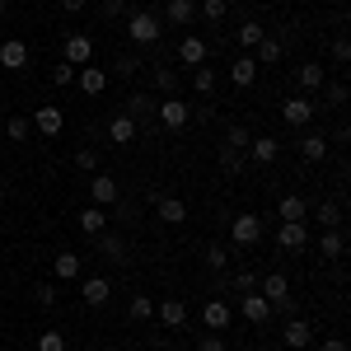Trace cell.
Masks as SVG:
<instances>
[{"instance_id": "cell-55", "label": "cell", "mask_w": 351, "mask_h": 351, "mask_svg": "<svg viewBox=\"0 0 351 351\" xmlns=\"http://www.w3.org/2000/svg\"><path fill=\"white\" fill-rule=\"evenodd\" d=\"M84 351H94V347H84Z\"/></svg>"}, {"instance_id": "cell-3", "label": "cell", "mask_w": 351, "mask_h": 351, "mask_svg": "<svg viewBox=\"0 0 351 351\" xmlns=\"http://www.w3.org/2000/svg\"><path fill=\"white\" fill-rule=\"evenodd\" d=\"M230 243H234V248H258V243H263V220L253 216V211L234 216L230 220Z\"/></svg>"}, {"instance_id": "cell-6", "label": "cell", "mask_w": 351, "mask_h": 351, "mask_svg": "<svg viewBox=\"0 0 351 351\" xmlns=\"http://www.w3.org/2000/svg\"><path fill=\"white\" fill-rule=\"evenodd\" d=\"M281 117H286V127H300V132H304V127L314 122V104H309L304 94H295V99L281 104Z\"/></svg>"}, {"instance_id": "cell-16", "label": "cell", "mask_w": 351, "mask_h": 351, "mask_svg": "<svg viewBox=\"0 0 351 351\" xmlns=\"http://www.w3.org/2000/svg\"><path fill=\"white\" fill-rule=\"evenodd\" d=\"M52 276L56 281H80V253H66V248H61L52 258Z\"/></svg>"}, {"instance_id": "cell-42", "label": "cell", "mask_w": 351, "mask_h": 351, "mask_svg": "<svg viewBox=\"0 0 351 351\" xmlns=\"http://www.w3.org/2000/svg\"><path fill=\"white\" fill-rule=\"evenodd\" d=\"M132 319H136V324H150V319H155V304H150L145 295H136L132 300Z\"/></svg>"}, {"instance_id": "cell-17", "label": "cell", "mask_w": 351, "mask_h": 351, "mask_svg": "<svg viewBox=\"0 0 351 351\" xmlns=\"http://www.w3.org/2000/svg\"><path fill=\"white\" fill-rule=\"evenodd\" d=\"M202 324L211 328V332L230 328V304H225V300H206V304H202Z\"/></svg>"}, {"instance_id": "cell-20", "label": "cell", "mask_w": 351, "mask_h": 351, "mask_svg": "<svg viewBox=\"0 0 351 351\" xmlns=\"http://www.w3.org/2000/svg\"><path fill=\"white\" fill-rule=\"evenodd\" d=\"M80 230L94 239V234H104L108 230V206H84L80 211Z\"/></svg>"}, {"instance_id": "cell-12", "label": "cell", "mask_w": 351, "mask_h": 351, "mask_svg": "<svg viewBox=\"0 0 351 351\" xmlns=\"http://www.w3.org/2000/svg\"><path fill=\"white\" fill-rule=\"evenodd\" d=\"M61 61H66V66H89V61H94V43H89L84 33H71V38H66V56H61Z\"/></svg>"}, {"instance_id": "cell-28", "label": "cell", "mask_w": 351, "mask_h": 351, "mask_svg": "<svg viewBox=\"0 0 351 351\" xmlns=\"http://www.w3.org/2000/svg\"><path fill=\"white\" fill-rule=\"evenodd\" d=\"M281 56H286V43H281V38H263V43H258V56H253V61H258V66H276V61H281Z\"/></svg>"}, {"instance_id": "cell-25", "label": "cell", "mask_w": 351, "mask_h": 351, "mask_svg": "<svg viewBox=\"0 0 351 351\" xmlns=\"http://www.w3.org/2000/svg\"><path fill=\"white\" fill-rule=\"evenodd\" d=\"M309 342H314V328L304 324V319H291V324H286V347H291V351H304Z\"/></svg>"}, {"instance_id": "cell-33", "label": "cell", "mask_w": 351, "mask_h": 351, "mask_svg": "<svg viewBox=\"0 0 351 351\" xmlns=\"http://www.w3.org/2000/svg\"><path fill=\"white\" fill-rule=\"evenodd\" d=\"M295 75H300V89H324V66L319 61H304Z\"/></svg>"}, {"instance_id": "cell-13", "label": "cell", "mask_w": 351, "mask_h": 351, "mask_svg": "<svg viewBox=\"0 0 351 351\" xmlns=\"http://www.w3.org/2000/svg\"><path fill=\"white\" fill-rule=\"evenodd\" d=\"M33 127H38L43 136H61V127H66V112L56 108V104H43V108H38V117H33Z\"/></svg>"}, {"instance_id": "cell-36", "label": "cell", "mask_w": 351, "mask_h": 351, "mask_svg": "<svg viewBox=\"0 0 351 351\" xmlns=\"http://www.w3.org/2000/svg\"><path fill=\"white\" fill-rule=\"evenodd\" d=\"M202 258H206V267H211V271L230 267V248H225V243H206V253H202Z\"/></svg>"}, {"instance_id": "cell-54", "label": "cell", "mask_w": 351, "mask_h": 351, "mask_svg": "<svg viewBox=\"0 0 351 351\" xmlns=\"http://www.w3.org/2000/svg\"><path fill=\"white\" fill-rule=\"evenodd\" d=\"M5 10H10V0H0V19H5Z\"/></svg>"}, {"instance_id": "cell-30", "label": "cell", "mask_w": 351, "mask_h": 351, "mask_svg": "<svg viewBox=\"0 0 351 351\" xmlns=\"http://www.w3.org/2000/svg\"><path fill=\"white\" fill-rule=\"evenodd\" d=\"M276 216H281V220H304V216H309V206H304V197L286 192V197H281V206H276Z\"/></svg>"}, {"instance_id": "cell-19", "label": "cell", "mask_w": 351, "mask_h": 351, "mask_svg": "<svg viewBox=\"0 0 351 351\" xmlns=\"http://www.w3.org/2000/svg\"><path fill=\"white\" fill-rule=\"evenodd\" d=\"M248 155L258 164H271L281 155V141H276V136H253V141H248Z\"/></svg>"}, {"instance_id": "cell-11", "label": "cell", "mask_w": 351, "mask_h": 351, "mask_svg": "<svg viewBox=\"0 0 351 351\" xmlns=\"http://www.w3.org/2000/svg\"><path fill=\"white\" fill-rule=\"evenodd\" d=\"M94 239H99V258H104V263H112V267L127 263V239H122V234H108V230H104V234H94Z\"/></svg>"}, {"instance_id": "cell-4", "label": "cell", "mask_w": 351, "mask_h": 351, "mask_svg": "<svg viewBox=\"0 0 351 351\" xmlns=\"http://www.w3.org/2000/svg\"><path fill=\"white\" fill-rule=\"evenodd\" d=\"M155 122L160 127H169V132H183L192 122V108L178 99V94H169V99H160V112H155Z\"/></svg>"}, {"instance_id": "cell-45", "label": "cell", "mask_w": 351, "mask_h": 351, "mask_svg": "<svg viewBox=\"0 0 351 351\" xmlns=\"http://www.w3.org/2000/svg\"><path fill=\"white\" fill-rule=\"evenodd\" d=\"M5 132H10V141H24V136L33 132V122H28V117H10V122H5Z\"/></svg>"}, {"instance_id": "cell-26", "label": "cell", "mask_w": 351, "mask_h": 351, "mask_svg": "<svg viewBox=\"0 0 351 351\" xmlns=\"http://www.w3.org/2000/svg\"><path fill=\"white\" fill-rule=\"evenodd\" d=\"M155 211H160L164 225H183V220H188V206H183L178 197H160V202H155Z\"/></svg>"}, {"instance_id": "cell-23", "label": "cell", "mask_w": 351, "mask_h": 351, "mask_svg": "<svg viewBox=\"0 0 351 351\" xmlns=\"http://www.w3.org/2000/svg\"><path fill=\"white\" fill-rule=\"evenodd\" d=\"M230 80L239 84V89H248V84L258 80V61H253V52H243L234 66H230Z\"/></svg>"}, {"instance_id": "cell-22", "label": "cell", "mask_w": 351, "mask_h": 351, "mask_svg": "<svg viewBox=\"0 0 351 351\" xmlns=\"http://www.w3.org/2000/svg\"><path fill=\"white\" fill-rule=\"evenodd\" d=\"M300 155H304L309 164H319L328 155V136L324 132H304V136H300Z\"/></svg>"}, {"instance_id": "cell-40", "label": "cell", "mask_w": 351, "mask_h": 351, "mask_svg": "<svg viewBox=\"0 0 351 351\" xmlns=\"http://www.w3.org/2000/svg\"><path fill=\"white\" fill-rule=\"evenodd\" d=\"M248 127H225V150H248Z\"/></svg>"}, {"instance_id": "cell-47", "label": "cell", "mask_w": 351, "mask_h": 351, "mask_svg": "<svg viewBox=\"0 0 351 351\" xmlns=\"http://www.w3.org/2000/svg\"><path fill=\"white\" fill-rule=\"evenodd\" d=\"M71 80H75V66H66V61H61V66L52 71V84H61V89H66Z\"/></svg>"}, {"instance_id": "cell-48", "label": "cell", "mask_w": 351, "mask_h": 351, "mask_svg": "<svg viewBox=\"0 0 351 351\" xmlns=\"http://www.w3.org/2000/svg\"><path fill=\"white\" fill-rule=\"evenodd\" d=\"M332 61H337V66H347V61H351V43H347V38L332 43Z\"/></svg>"}, {"instance_id": "cell-52", "label": "cell", "mask_w": 351, "mask_h": 351, "mask_svg": "<svg viewBox=\"0 0 351 351\" xmlns=\"http://www.w3.org/2000/svg\"><path fill=\"white\" fill-rule=\"evenodd\" d=\"M84 5H89V0H61V10H66V14H84Z\"/></svg>"}, {"instance_id": "cell-39", "label": "cell", "mask_w": 351, "mask_h": 351, "mask_svg": "<svg viewBox=\"0 0 351 351\" xmlns=\"http://www.w3.org/2000/svg\"><path fill=\"white\" fill-rule=\"evenodd\" d=\"M136 66H141V61H136L132 52H122L117 61H112V71H108V75H117V80H132V75H136Z\"/></svg>"}, {"instance_id": "cell-8", "label": "cell", "mask_w": 351, "mask_h": 351, "mask_svg": "<svg viewBox=\"0 0 351 351\" xmlns=\"http://www.w3.org/2000/svg\"><path fill=\"white\" fill-rule=\"evenodd\" d=\"M89 197H94V206H117L122 188H117V178H108V173H94L89 178Z\"/></svg>"}, {"instance_id": "cell-46", "label": "cell", "mask_w": 351, "mask_h": 351, "mask_svg": "<svg viewBox=\"0 0 351 351\" xmlns=\"http://www.w3.org/2000/svg\"><path fill=\"white\" fill-rule=\"evenodd\" d=\"M75 164H80L84 173H99V155H94L89 145H84V150H75Z\"/></svg>"}, {"instance_id": "cell-7", "label": "cell", "mask_w": 351, "mask_h": 351, "mask_svg": "<svg viewBox=\"0 0 351 351\" xmlns=\"http://www.w3.org/2000/svg\"><path fill=\"white\" fill-rule=\"evenodd\" d=\"M276 243H281V253H300V248L309 243V230H304V220H281V230H276Z\"/></svg>"}, {"instance_id": "cell-32", "label": "cell", "mask_w": 351, "mask_h": 351, "mask_svg": "<svg viewBox=\"0 0 351 351\" xmlns=\"http://www.w3.org/2000/svg\"><path fill=\"white\" fill-rule=\"evenodd\" d=\"M192 89H197L202 99H211V94H216V71H211V66H197V71H192Z\"/></svg>"}, {"instance_id": "cell-31", "label": "cell", "mask_w": 351, "mask_h": 351, "mask_svg": "<svg viewBox=\"0 0 351 351\" xmlns=\"http://www.w3.org/2000/svg\"><path fill=\"white\" fill-rule=\"evenodd\" d=\"M263 38H267V28H263V24H253V19H248V24H243L239 33H234V43H239L243 52H253V47H258Z\"/></svg>"}, {"instance_id": "cell-29", "label": "cell", "mask_w": 351, "mask_h": 351, "mask_svg": "<svg viewBox=\"0 0 351 351\" xmlns=\"http://www.w3.org/2000/svg\"><path fill=\"white\" fill-rule=\"evenodd\" d=\"M178 61H183V66H202V61H206V43H202V38H183V43H178Z\"/></svg>"}, {"instance_id": "cell-49", "label": "cell", "mask_w": 351, "mask_h": 351, "mask_svg": "<svg viewBox=\"0 0 351 351\" xmlns=\"http://www.w3.org/2000/svg\"><path fill=\"white\" fill-rule=\"evenodd\" d=\"M328 104H332V108H342V104H347V84H342V80L328 84Z\"/></svg>"}, {"instance_id": "cell-15", "label": "cell", "mask_w": 351, "mask_h": 351, "mask_svg": "<svg viewBox=\"0 0 351 351\" xmlns=\"http://www.w3.org/2000/svg\"><path fill=\"white\" fill-rule=\"evenodd\" d=\"M155 319H160L164 328H183L188 324V304H183V300H164V304H155Z\"/></svg>"}, {"instance_id": "cell-53", "label": "cell", "mask_w": 351, "mask_h": 351, "mask_svg": "<svg viewBox=\"0 0 351 351\" xmlns=\"http://www.w3.org/2000/svg\"><path fill=\"white\" fill-rule=\"evenodd\" d=\"M324 351H347V342L342 337H324Z\"/></svg>"}, {"instance_id": "cell-43", "label": "cell", "mask_w": 351, "mask_h": 351, "mask_svg": "<svg viewBox=\"0 0 351 351\" xmlns=\"http://www.w3.org/2000/svg\"><path fill=\"white\" fill-rule=\"evenodd\" d=\"M33 300H38L43 309H52V304H56V286H52V281H38V286H33Z\"/></svg>"}, {"instance_id": "cell-5", "label": "cell", "mask_w": 351, "mask_h": 351, "mask_svg": "<svg viewBox=\"0 0 351 351\" xmlns=\"http://www.w3.org/2000/svg\"><path fill=\"white\" fill-rule=\"evenodd\" d=\"M155 112H160V99H150V94H141V89L127 99V117H132L136 127H150V122H155Z\"/></svg>"}, {"instance_id": "cell-1", "label": "cell", "mask_w": 351, "mask_h": 351, "mask_svg": "<svg viewBox=\"0 0 351 351\" xmlns=\"http://www.w3.org/2000/svg\"><path fill=\"white\" fill-rule=\"evenodd\" d=\"M258 295L271 304V314H291L295 309V295H291V281L281 276V271H271V276H258Z\"/></svg>"}, {"instance_id": "cell-24", "label": "cell", "mask_w": 351, "mask_h": 351, "mask_svg": "<svg viewBox=\"0 0 351 351\" xmlns=\"http://www.w3.org/2000/svg\"><path fill=\"white\" fill-rule=\"evenodd\" d=\"M136 132H141V127H136V122L127 117V112H117V117L108 122V141H117V145H132V141H136Z\"/></svg>"}, {"instance_id": "cell-50", "label": "cell", "mask_w": 351, "mask_h": 351, "mask_svg": "<svg viewBox=\"0 0 351 351\" xmlns=\"http://www.w3.org/2000/svg\"><path fill=\"white\" fill-rule=\"evenodd\" d=\"M197 351H225V337H220V332H206V337L197 342Z\"/></svg>"}, {"instance_id": "cell-41", "label": "cell", "mask_w": 351, "mask_h": 351, "mask_svg": "<svg viewBox=\"0 0 351 351\" xmlns=\"http://www.w3.org/2000/svg\"><path fill=\"white\" fill-rule=\"evenodd\" d=\"M230 291H239V295H253V291H258V276H253V271H234V276H230Z\"/></svg>"}, {"instance_id": "cell-37", "label": "cell", "mask_w": 351, "mask_h": 351, "mask_svg": "<svg viewBox=\"0 0 351 351\" xmlns=\"http://www.w3.org/2000/svg\"><path fill=\"white\" fill-rule=\"evenodd\" d=\"M197 14H202L206 24H220V19L230 14V5H225V0H202V5H197Z\"/></svg>"}, {"instance_id": "cell-14", "label": "cell", "mask_w": 351, "mask_h": 351, "mask_svg": "<svg viewBox=\"0 0 351 351\" xmlns=\"http://www.w3.org/2000/svg\"><path fill=\"white\" fill-rule=\"evenodd\" d=\"M239 314H243V319H248V324H253V328H263V324H267V319H271V304H267V300H263V295H258V291H253V295H243Z\"/></svg>"}, {"instance_id": "cell-34", "label": "cell", "mask_w": 351, "mask_h": 351, "mask_svg": "<svg viewBox=\"0 0 351 351\" xmlns=\"http://www.w3.org/2000/svg\"><path fill=\"white\" fill-rule=\"evenodd\" d=\"M314 216H319L324 230H337V225H342V202H319V211H314Z\"/></svg>"}, {"instance_id": "cell-18", "label": "cell", "mask_w": 351, "mask_h": 351, "mask_svg": "<svg viewBox=\"0 0 351 351\" xmlns=\"http://www.w3.org/2000/svg\"><path fill=\"white\" fill-rule=\"evenodd\" d=\"M164 19L173 28H188L197 19V0H169V10H164Z\"/></svg>"}, {"instance_id": "cell-35", "label": "cell", "mask_w": 351, "mask_h": 351, "mask_svg": "<svg viewBox=\"0 0 351 351\" xmlns=\"http://www.w3.org/2000/svg\"><path fill=\"white\" fill-rule=\"evenodd\" d=\"M342 248H347L342 230H324V239H319V253H324V258H342Z\"/></svg>"}, {"instance_id": "cell-9", "label": "cell", "mask_w": 351, "mask_h": 351, "mask_svg": "<svg viewBox=\"0 0 351 351\" xmlns=\"http://www.w3.org/2000/svg\"><path fill=\"white\" fill-rule=\"evenodd\" d=\"M80 300H84V304H94V309L108 304V300H112V281H108V276H84V281H80Z\"/></svg>"}, {"instance_id": "cell-21", "label": "cell", "mask_w": 351, "mask_h": 351, "mask_svg": "<svg viewBox=\"0 0 351 351\" xmlns=\"http://www.w3.org/2000/svg\"><path fill=\"white\" fill-rule=\"evenodd\" d=\"M0 66H10V71H24V66H28V47L19 43V38L0 43Z\"/></svg>"}, {"instance_id": "cell-2", "label": "cell", "mask_w": 351, "mask_h": 351, "mask_svg": "<svg viewBox=\"0 0 351 351\" xmlns=\"http://www.w3.org/2000/svg\"><path fill=\"white\" fill-rule=\"evenodd\" d=\"M127 38H132L136 47L160 43V14H150V10H132V14H127Z\"/></svg>"}, {"instance_id": "cell-10", "label": "cell", "mask_w": 351, "mask_h": 351, "mask_svg": "<svg viewBox=\"0 0 351 351\" xmlns=\"http://www.w3.org/2000/svg\"><path fill=\"white\" fill-rule=\"evenodd\" d=\"M75 80H80V89L89 99H99V94L108 89V71H104V66H75Z\"/></svg>"}, {"instance_id": "cell-51", "label": "cell", "mask_w": 351, "mask_h": 351, "mask_svg": "<svg viewBox=\"0 0 351 351\" xmlns=\"http://www.w3.org/2000/svg\"><path fill=\"white\" fill-rule=\"evenodd\" d=\"M127 14V0H104V19H122Z\"/></svg>"}, {"instance_id": "cell-44", "label": "cell", "mask_w": 351, "mask_h": 351, "mask_svg": "<svg viewBox=\"0 0 351 351\" xmlns=\"http://www.w3.org/2000/svg\"><path fill=\"white\" fill-rule=\"evenodd\" d=\"M38 351H66V337H61L56 328H47V332L38 337Z\"/></svg>"}, {"instance_id": "cell-38", "label": "cell", "mask_w": 351, "mask_h": 351, "mask_svg": "<svg viewBox=\"0 0 351 351\" xmlns=\"http://www.w3.org/2000/svg\"><path fill=\"white\" fill-rule=\"evenodd\" d=\"M220 173L239 178V173H243V150H220Z\"/></svg>"}, {"instance_id": "cell-27", "label": "cell", "mask_w": 351, "mask_h": 351, "mask_svg": "<svg viewBox=\"0 0 351 351\" xmlns=\"http://www.w3.org/2000/svg\"><path fill=\"white\" fill-rule=\"evenodd\" d=\"M150 84L169 99V94H178V71L173 66H150Z\"/></svg>"}]
</instances>
